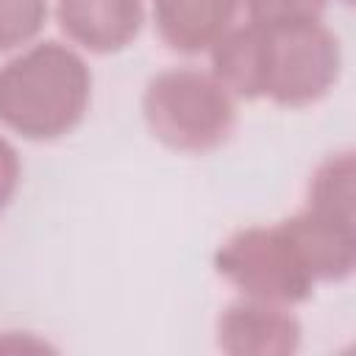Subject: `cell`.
Here are the masks:
<instances>
[{"label":"cell","mask_w":356,"mask_h":356,"mask_svg":"<svg viewBox=\"0 0 356 356\" xmlns=\"http://www.w3.org/2000/svg\"><path fill=\"white\" fill-rule=\"evenodd\" d=\"M86 61L58 42H42L0 67V122L25 139L72 131L89 106Z\"/></svg>","instance_id":"6da1fadb"},{"label":"cell","mask_w":356,"mask_h":356,"mask_svg":"<svg viewBox=\"0 0 356 356\" xmlns=\"http://www.w3.org/2000/svg\"><path fill=\"white\" fill-rule=\"evenodd\" d=\"M142 111L153 136L184 153L220 147L236 122L234 97L214 75L192 67H172L150 78Z\"/></svg>","instance_id":"7a4b0ae2"},{"label":"cell","mask_w":356,"mask_h":356,"mask_svg":"<svg viewBox=\"0 0 356 356\" xmlns=\"http://www.w3.org/2000/svg\"><path fill=\"white\" fill-rule=\"evenodd\" d=\"M214 264L225 281L253 300L292 306L306 300L314 286V278L284 222L236 231L217 250Z\"/></svg>","instance_id":"3957f363"},{"label":"cell","mask_w":356,"mask_h":356,"mask_svg":"<svg viewBox=\"0 0 356 356\" xmlns=\"http://www.w3.org/2000/svg\"><path fill=\"white\" fill-rule=\"evenodd\" d=\"M267 70L264 95L281 106L317 103L339 78V42L320 22L264 28Z\"/></svg>","instance_id":"277c9868"},{"label":"cell","mask_w":356,"mask_h":356,"mask_svg":"<svg viewBox=\"0 0 356 356\" xmlns=\"http://www.w3.org/2000/svg\"><path fill=\"white\" fill-rule=\"evenodd\" d=\"M217 342L231 356H286L300 342V323L286 306L242 298L220 314Z\"/></svg>","instance_id":"5b68a950"},{"label":"cell","mask_w":356,"mask_h":356,"mask_svg":"<svg viewBox=\"0 0 356 356\" xmlns=\"http://www.w3.org/2000/svg\"><path fill=\"white\" fill-rule=\"evenodd\" d=\"M56 14L61 31L92 53L128 47L145 22L142 0H58Z\"/></svg>","instance_id":"8992f818"},{"label":"cell","mask_w":356,"mask_h":356,"mask_svg":"<svg viewBox=\"0 0 356 356\" xmlns=\"http://www.w3.org/2000/svg\"><path fill=\"white\" fill-rule=\"evenodd\" d=\"M314 281H342L356 267V225L331 220L312 209L284 220Z\"/></svg>","instance_id":"52a82bcc"},{"label":"cell","mask_w":356,"mask_h":356,"mask_svg":"<svg viewBox=\"0 0 356 356\" xmlns=\"http://www.w3.org/2000/svg\"><path fill=\"white\" fill-rule=\"evenodd\" d=\"M239 0H153L159 36L178 53L209 50L234 22Z\"/></svg>","instance_id":"ba28073f"},{"label":"cell","mask_w":356,"mask_h":356,"mask_svg":"<svg viewBox=\"0 0 356 356\" xmlns=\"http://www.w3.org/2000/svg\"><path fill=\"white\" fill-rule=\"evenodd\" d=\"M211 75L231 97H261L267 70V36L259 25L228 28L211 47Z\"/></svg>","instance_id":"9c48e42d"},{"label":"cell","mask_w":356,"mask_h":356,"mask_svg":"<svg viewBox=\"0 0 356 356\" xmlns=\"http://www.w3.org/2000/svg\"><path fill=\"white\" fill-rule=\"evenodd\" d=\"M353 178H356V167H353V153L350 150L328 156L317 167V172L312 175L306 209H312L317 214H325L331 220L356 225V186H353Z\"/></svg>","instance_id":"30bf717a"},{"label":"cell","mask_w":356,"mask_h":356,"mask_svg":"<svg viewBox=\"0 0 356 356\" xmlns=\"http://www.w3.org/2000/svg\"><path fill=\"white\" fill-rule=\"evenodd\" d=\"M47 17V0H0V50L31 42Z\"/></svg>","instance_id":"8fae6325"},{"label":"cell","mask_w":356,"mask_h":356,"mask_svg":"<svg viewBox=\"0 0 356 356\" xmlns=\"http://www.w3.org/2000/svg\"><path fill=\"white\" fill-rule=\"evenodd\" d=\"M250 22L259 28H284L314 22L323 17L328 0H245Z\"/></svg>","instance_id":"7c38bea8"},{"label":"cell","mask_w":356,"mask_h":356,"mask_svg":"<svg viewBox=\"0 0 356 356\" xmlns=\"http://www.w3.org/2000/svg\"><path fill=\"white\" fill-rule=\"evenodd\" d=\"M17 184H19V156L8 145V139L0 136V211L11 200Z\"/></svg>","instance_id":"4fadbf2b"},{"label":"cell","mask_w":356,"mask_h":356,"mask_svg":"<svg viewBox=\"0 0 356 356\" xmlns=\"http://www.w3.org/2000/svg\"><path fill=\"white\" fill-rule=\"evenodd\" d=\"M348 3H350V0H348Z\"/></svg>","instance_id":"5bb4252c"}]
</instances>
